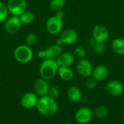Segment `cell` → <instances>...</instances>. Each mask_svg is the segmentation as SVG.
<instances>
[{"label": "cell", "mask_w": 124, "mask_h": 124, "mask_svg": "<svg viewBox=\"0 0 124 124\" xmlns=\"http://www.w3.org/2000/svg\"><path fill=\"white\" fill-rule=\"evenodd\" d=\"M9 13L11 15L20 16L27 10L26 0H8L7 4Z\"/></svg>", "instance_id": "cell-4"}, {"label": "cell", "mask_w": 124, "mask_h": 124, "mask_svg": "<svg viewBox=\"0 0 124 124\" xmlns=\"http://www.w3.org/2000/svg\"><path fill=\"white\" fill-rule=\"evenodd\" d=\"M76 68L78 73L81 76L84 78H89L92 76V71L94 69L92 62L89 60H86V58L78 60V61L76 63Z\"/></svg>", "instance_id": "cell-8"}, {"label": "cell", "mask_w": 124, "mask_h": 124, "mask_svg": "<svg viewBox=\"0 0 124 124\" xmlns=\"http://www.w3.org/2000/svg\"><path fill=\"white\" fill-rule=\"evenodd\" d=\"M111 48L113 52L118 55H124V39L116 38L111 43Z\"/></svg>", "instance_id": "cell-19"}, {"label": "cell", "mask_w": 124, "mask_h": 124, "mask_svg": "<svg viewBox=\"0 0 124 124\" xmlns=\"http://www.w3.org/2000/svg\"><path fill=\"white\" fill-rule=\"evenodd\" d=\"M55 44H56L57 45H58V46H62L63 45H65L64 43H63V41H62V40L60 38H58V39L56 40Z\"/></svg>", "instance_id": "cell-31"}, {"label": "cell", "mask_w": 124, "mask_h": 124, "mask_svg": "<svg viewBox=\"0 0 124 124\" xmlns=\"http://www.w3.org/2000/svg\"><path fill=\"white\" fill-rule=\"evenodd\" d=\"M49 88L50 85L49 84V81H46L42 78H37L33 82V89L35 93L40 97L47 95Z\"/></svg>", "instance_id": "cell-13"}, {"label": "cell", "mask_w": 124, "mask_h": 124, "mask_svg": "<svg viewBox=\"0 0 124 124\" xmlns=\"http://www.w3.org/2000/svg\"><path fill=\"white\" fill-rule=\"evenodd\" d=\"M89 46L92 50L97 54H102L105 51V46L103 43H100L92 39L89 41Z\"/></svg>", "instance_id": "cell-20"}, {"label": "cell", "mask_w": 124, "mask_h": 124, "mask_svg": "<svg viewBox=\"0 0 124 124\" xmlns=\"http://www.w3.org/2000/svg\"><path fill=\"white\" fill-rule=\"evenodd\" d=\"M64 124H72L71 123H70V122H65Z\"/></svg>", "instance_id": "cell-33"}, {"label": "cell", "mask_w": 124, "mask_h": 124, "mask_svg": "<svg viewBox=\"0 0 124 124\" xmlns=\"http://www.w3.org/2000/svg\"><path fill=\"white\" fill-rule=\"evenodd\" d=\"M122 121H123V124H124V114L123 115V117H122Z\"/></svg>", "instance_id": "cell-32"}, {"label": "cell", "mask_w": 124, "mask_h": 124, "mask_svg": "<svg viewBox=\"0 0 124 124\" xmlns=\"http://www.w3.org/2000/svg\"><path fill=\"white\" fill-rule=\"evenodd\" d=\"M55 15H56L57 17H59V18H60V19L63 20V18L65 17V12H64L62 10H60V11L57 12L55 13Z\"/></svg>", "instance_id": "cell-30"}, {"label": "cell", "mask_w": 124, "mask_h": 124, "mask_svg": "<svg viewBox=\"0 0 124 124\" xmlns=\"http://www.w3.org/2000/svg\"><path fill=\"white\" fill-rule=\"evenodd\" d=\"M67 97L70 102L76 103L82 100L83 94L80 88L76 86H72L67 90Z\"/></svg>", "instance_id": "cell-16"}, {"label": "cell", "mask_w": 124, "mask_h": 124, "mask_svg": "<svg viewBox=\"0 0 124 124\" xmlns=\"http://www.w3.org/2000/svg\"><path fill=\"white\" fill-rule=\"evenodd\" d=\"M39 98L37 94L33 92H27L24 94L20 100V103L22 108L26 110H31L33 108H36Z\"/></svg>", "instance_id": "cell-9"}, {"label": "cell", "mask_w": 124, "mask_h": 124, "mask_svg": "<svg viewBox=\"0 0 124 124\" xmlns=\"http://www.w3.org/2000/svg\"><path fill=\"white\" fill-rule=\"evenodd\" d=\"M4 28L7 33L9 34H15L18 33L23 25L18 16L11 15L4 22Z\"/></svg>", "instance_id": "cell-6"}, {"label": "cell", "mask_w": 124, "mask_h": 124, "mask_svg": "<svg viewBox=\"0 0 124 124\" xmlns=\"http://www.w3.org/2000/svg\"><path fill=\"white\" fill-rule=\"evenodd\" d=\"M107 93L112 97H119L123 94L124 92V85L116 80L110 81L105 86Z\"/></svg>", "instance_id": "cell-11"}, {"label": "cell", "mask_w": 124, "mask_h": 124, "mask_svg": "<svg viewBox=\"0 0 124 124\" xmlns=\"http://www.w3.org/2000/svg\"><path fill=\"white\" fill-rule=\"evenodd\" d=\"M94 112L88 107H82L75 113V120L79 124H89L93 118Z\"/></svg>", "instance_id": "cell-7"}, {"label": "cell", "mask_w": 124, "mask_h": 124, "mask_svg": "<svg viewBox=\"0 0 124 124\" xmlns=\"http://www.w3.org/2000/svg\"><path fill=\"white\" fill-rule=\"evenodd\" d=\"M109 76V70L108 68L103 65H97L94 68L92 77H93L97 82L103 81L106 80Z\"/></svg>", "instance_id": "cell-15"}, {"label": "cell", "mask_w": 124, "mask_h": 124, "mask_svg": "<svg viewBox=\"0 0 124 124\" xmlns=\"http://www.w3.org/2000/svg\"><path fill=\"white\" fill-rule=\"evenodd\" d=\"M45 50L46 53V60H56L63 52L62 47L57 45L56 44L51 45Z\"/></svg>", "instance_id": "cell-17"}, {"label": "cell", "mask_w": 124, "mask_h": 124, "mask_svg": "<svg viewBox=\"0 0 124 124\" xmlns=\"http://www.w3.org/2000/svg\"><path fill=\"white\" fill-rule=\"evenodd\" d=\"M59 65L54 60H44L39 66V74L41 78L50 81L57 74Z\"/></svg>", "instance_id": "cell-2"}, {"label": "cell", "mask_w": 124, "mask_h": 124, "mask_svg": "<svg viewBox=\"0 0 124 124\" xmlns=\"http://www.w3.org/2000/svg\"><path fill=\"white\" fill-rule=\"evenodd\" d=\"M9 10L6 4L0 1V23H4L9 17Z\"/></svg>", "instance_id": "cell-24"}, {"label": "cell", "mask_w": 124, "mask_h": 124, "mask_svg": "<svg viewBox=\"0 0 124 124\" xmlns=\"http://www.w3.org/2000/svg\"><path fill=\"white\" fill-rule=\"evenodd\" d=\"M62 20L57 17L55 15L50 17L46 23V29L51 35H57L62 31Z\"/></svg>", "instance_id": "cell-5"}, {"label": "cell", "mask_w": 124, "mask_h": 124, "mask_svg": "<svg viewBox=\"0 0 124 124\" xmlns=\"http://www.w3.org/2000/svg\"><path fill=\"white\" fill-rule=\"evenodd\" d=\"M97 81L92 76L86 78V80L85 81V87L88 90H93L97 87Z\"/></svg>", "instance_id": "cell-27"}, {"label": "cell", "mask_w": 124, "mask_h": 124, "mask_svg": "<svg viewBox=\"0 0 124 124\" xmlns=\"http://www.w3.org/2000/svg\"><path fill=\"white\" fill-rule=\"evenodd\" d=\"M60 90L57 86H50L47 95L55 100L60 96Z\"/></svg>", "instance_id": "cell-28"}, {"label": "cell", "mask_w": 124, "mask_h": 124, "mask_svg": "<svg viewBox=\"0 0 124 124\" xmlns=\"http://www.w3.org/2000/svg\"><path fill=\"white\" fill-rule=\"evenodd\" d=\"M60 38L62 40L64 44L73 45L77 42L78 39V34L75 29L67 28L62 30V31L60 33Z\"/></svg>", "instance_id": "cell-12"}, {"label": "cell", "mask_w": 124, "mask_h": 124, "mask_svg": "<svg viewBox=\"0 0 124 124\" xmlns=\"http://www.w3.org/2000/svg\"><path fill=\"white\" fill-rule=\"evenodd\" d=\"M65 0H51L49 3V8L57 12L58 11L62 10L65 6Z\"/></svg>", "instance_id": "cell-22"}, {"label": "cell", "mask_w": 124, "mask_h": 124, "mask_svg": "<svg viewBox=\"0 0 124 124\" xmlns=\"http://www.w3.org/2000/svg\"><path fill=\"white\" fill-rule=\"evenodd\" d=\"M37 57L39 59L41 60H46V53H45V50H40L37 53Z\"/></svg>", "instance_id": "cell-29"}, {"label": "cell", "mask_w": 124, "mask_h": 124, "mask_svg": "<svg viewBox=\"0 0 124 124\" xmlns=\"http://www.w3.org/2000/svg\"><path fill=\"white\" fill-rule=\"evenodd\" d=\"M14 58L17 62L21 64L30 62L33 57V52L31 46L26 44L17 46L14 50Z\"/></svg>", "instance_id": "cell-3"}, {"label": "cell", "mask_w": 124, "mask_h": 124, "mask_svg": "<svg viewBox=\"0 0 124 124\" xmlns=\"http://www.w3.org/2000/svg\"><path fill=\"white\" fill-rule=\"evenodd\" d=\"M57 74L65 81H70L74 77V73L70 67H59Z\"/></svg>", "instance_id": "cell-18"}, {"label": "cell", "mask_w": 124, "mask_h": 124, "mask_svg": "<svg viewBox=\"0 0 124 124\" xmlns=\"http://www.w3.org/2000/svg\"><path fill=\"white\" fill-rule=\"evenodd\" d=\"M94 115L99 118H105L108 115V109L105 105H98L94 110Z\"/></svg>", "instance_id": "cell-23"}, {"label": "cell", "mask_w": 124, "mask_h": 124, "mask_svg": "<svg viewBox=\"0 0 124 124\" xmlns=\"http://www.w3.org/2000/svg\"><path fill=\"white\" fill-rule=\"evenodd\" d=\"M25 41V44L31 47L33 45H35L36 43L37 42V36L33 33H29L26 35Z\"/></svg>", "instance_id": "cell-26"}, {"label": "cell", "mask_w": 124, "mask_h": 124, "mask_svg": "<svg viewBox=\"0 0 124 124\" xmlns=\"http://www.w3.org/2000/svg\"><path fill=\"white\" fill-rule=\"evenodd\" d=\"M23 25H30L35 20V15L33 12L26 10L19 16Z\"/></svg>", "instance_id": "cell-21"}, {"label": "cell", "mask_w": 124, "mask_h": 124, "mask_svg": "<svg viewBox=\"0 0 124 124\" xmlns=\"http://www.w3.org/2000/svg\"><path fill=\"white\" fill-rule=\"evenodd\" d=\"M36 109L41 115L50 117L56 114L58 110V105L54 99L46 95L39 98Z\"/></svg>", "instance_id": "cell-1"}, {"label": "cell", "mask_w": 124, "mask_h": 124, "mask_svg": "<svg viewBox=\"0 0 124 124\" xmlns=\"http://www.w3.org/2000/svg\"><path fill=\"white\" fill-rule=\"evenodd\" d=\"M75 56L76 58L78 59V60H81V59H84L86 57V50L84 47L79 46H76L74 50H73V53Z\"/></svg>", "instance_id": "cell-25"}, {"label": "cell", "mask_w": 124, "mask_h": 124, "mask_svg": "<svg viewBox=\"0 0 124 124\" xmlns=\"http://www.w3.org/2000/svg\"><path fill=\"white\" fill-rule=\"evenodd\" d=\"M59 67H70L76 61L74 54L71 52H62L56 60Z\"/></svg>", "instance_id": "cell-14"}, {"label": "cell", "mask_w": 124, "mask_h": 124, "mask_svg": "<svg viewBox=\"0 0 124 124\" xmlns=\"http://www.w3.org/2000/svg\"><path fill=\"white\" fill-rule=\"evenodd\" d=\"M92 39L100 43L105 44L109 39V31L102 25H97L92 30Z\"/></svg>", "instance_id": "cell-10"}]
</instances>
